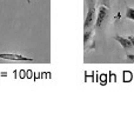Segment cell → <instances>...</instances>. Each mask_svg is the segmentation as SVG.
I'll return each instance as SVG.
<instances>
[{"label": "cell", "instance_id": "obj_3", "mask_svg": "<svg viewBox=\"0 0 134 133\" xmlns=\"http://www.w3.org/2000/svg\"><path fill=\"white\" fill-rule=\"evenodd\" d=\"M0 58L1 59H6V60H11V61H33L32 58H27V57L20 56L16 53H0Z\"/></svg>", "mask_w": 134, "mask_h": 133}, {"label": "cell", "instance_id": "obj_2", "mask_svg": "<svg viewBox=\"0 0 134 133\" xmlns=\"http://www.w3.org/2000/svg\"><path fill=\"white\" fill-rule=\"evenodd\" d=\"M107 16H108V7L105 6V5H100L97 11V18H95V24H94L95 30H100V27L104 25Z\"/></svg>", "mask_w": 134, "mask_h": 133}, {"label": "cell", "instance_id": "obj_1", "mask_svg": "<svg viewBox=\"0 0 134 133\" xmlns=\"http://www.w3.org/2000/svg\"><path fill=\"white\" fill-rule=\"evenodd\" d=\"M95 18H97V4H93L87 6V12H86L85 21H83V31L94 27Z\"/></svg>", "mask_w": 134, "mask_h": 133}, {"label": "cell", "instance_id": "obj_4", "mask_svg": "<svg viewBox=\"0 0 134 133\" xmlns=\"http://www.w3.org/2000/svg\"><path fill=\"white\" fill-rule=\"evenodd\" d=\"M114 39L116 40V41L119 42V44L122 46V48L125 49V51H130L131 48H133L132 44H131L130 39L128 38H125V37H120V35H115L114 37Z\"/></svg>", "mask_w": 134, "mask_h": 133}, {"label": "cell", "instance_id": "obj_7", "mask_svg": "<svg viewBox=\"0 0 134 133\" xmlns=\"http://www.w3.org/2000/svg\"><path fill=\"white\" fill-rule=\"evenodd\" d=\"M100 5H105V6L109 7V5H111V2H109V0H99Z\"/></svg>", "mask_w": 134, "mask_h": 133}, {"label": "cell", "instance_id": "obj_9", "mask_svg": "<svg viewBox=\"0 0 134 133\" xmlns=\"http://www.w3.org/2000/svg\"><path fill=\"white\" fill-rule=\"evenodd\" d=\"M128 39H130L131 44H132V46H133V48H134V35H130V37H128Z\"/></svg>", "mask_w": 134, "mask_h": 133}, {"label": "cell", "instance_id": "obj_5", "mask_svg": "<svg viewBox=\"0 0 134 133\" xmlns=\"http://www.w3.org/2000/svg\"><path fill=\"white\" fill-rule=\"evenodd\" d=\"M93 34H94V28H88V30L83 31V45H85V48L87 47V44L91 39H92Z\"/></svg>", "mask_w": 134, "mask_h": 133}, {"label": "cell", "instance_id": "obj_8", "mask_svg": "<svg viewBox=\"0 0 134 133\" xmlns=\"http://www.w3.org/2000/svg\"><path fill=\"white\" fill-rule=\"evenodd\" d=\"M126 61H130V63H134V54H127Z\"/></svg>", "mask_w": 134, "mask_h": 133}, {"label": "cell", "instance_id": "obj_6", "mask_svg": "<svg viewBox=\"0 0 134 133\" xmlns=\"http://www.w3.org/2000/svg\"><path fill=\"white\" fill-rule=\"evenodd\" d=\"M126 18L134 21V8H132V7L126 8Z\"/></svg>", "mask_w": 134, "mask_h": 133}]
</instances>
